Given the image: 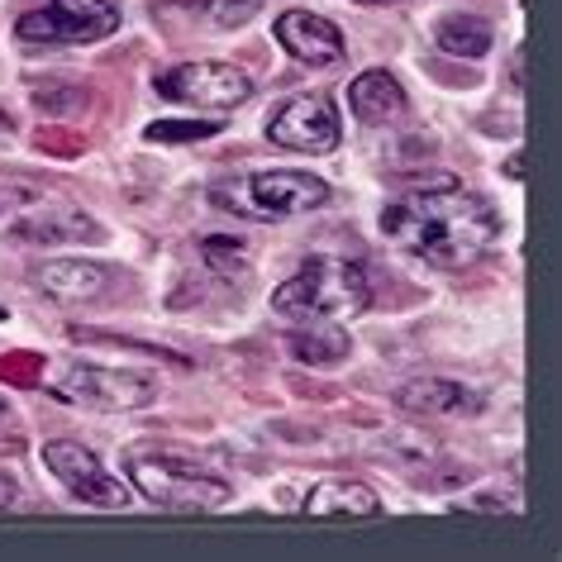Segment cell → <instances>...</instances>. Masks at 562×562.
<instances>
[{"label":"cell","mask_w":562,"mask_h":562,"mask_svg":"<svg viewBox=\"0 0 562 562\" xmlns=\"http://www.w3.org/2000/svg\"><path fill=\"white\" fill-rule=\"evenodd\" d=\"M382 234L391 248L411 252L415 262L462 272L496 248L501 215L486 195L458 187V181H429V187L396 195L382 210Z\"/></svg>","instance_id":"cell-1"},{"label":"cell","mask_w":562,"mask_h":562,"mask_svg":"<svg viewBox=\"0 0 562 562\" xmlns=\"http://www.w3.org/2000/svg\"><path fill=\"white\" fill-rule=\"evenodd\" d=\"M372 305V286L362 262L311 258L296 277L272 291V311L286 319H353Z\"/></svg>","instance_id":"cell-2"},{"label":"cell","mask_w":562,"mask_h":562,"mask_svg":"<svg viewBox=\"0 0 562 562\" xmlns=\"http://www.w3.org/2000/svg\"><path fill=\"white\" fill-rule=\"evenodd\" d=\"M38 386L63 405H81V411H144L158 401V376L138 368H101V362H58Z\"/></svg>","instance_id":"cell-3"},{"label":"cell","mask_w":562,"mask_h":562,"mask_svg":"<svg viewBox=\"0 0 562 562\" xmlns=\"http://www.w3.org/2000/svg\"><path fill=\"white\" fill-rule=\"evenodd\" d=\"M130 482L138 496H148L162 510L177 515H201V510H224L234 501V486L224 476L195 468L187 458L167 453H134L130 458Z\"/></svg>","instance_id":"cell-4"},{"label":"cell","mask_w":562,"mask_h":562,"mask_svg":"<svg viewBox=\"0 0 562 562\" xmlns=\"http://www.w3.org/2000/svg\"><path fill=\"white\" fill-rule=\"evenodd\" d=\"M329 201L325 177L296 172V167H267V172H248L229 181V187H215V205L238 210L248 220H291L305 215V210H319Z\"/></svg>","instance_id":"cell-5"},{"label":"cell","mask_w":562,"mask_h":562,"mask_svg":"<svg viewBox=\"0 0 562 562\" xmlns=\"http://www.w3.org/2000/svg\"><path fill=\"white\" fill-rule=\"evenodd\" d=\"M120 30V10L110 0H48V5L20 15L15 38L30 48H67V44H101Z\"/></svg>","instance_id":"cell-6"},{"label":"cell","mask_w":562,"mask_h":562,"mask_svg":"<svg viewBox=\"0 0 562 562\" xmlns=\"http://www.w3.org/2000/svg\"><path fill=\"white\" fill-rule=\"evenodd\" d=\"M158 95L191 110H238L252 95V81L244 67L205 58V63H177L158 77Z\"/></svg>","instance_id":"cell-7"},{"label":"cell","mask_w":562,"mask_h":562,"mask_svg":"<svg viewBox=\"0 0 562 562\" xmlns=\"http://www.w3.org/2000/svg\"><path fill=\"white\" fill-rule=\"evenodd\" d=\"M44 468L53 472V482H63L67 496H77L81 505H101V510H124V505H130V486H124L87 443H72V439L44 443Z\"/></svg>","instance_id":"cell-8"},{"label":"cell","mask_w":562,"mask_h":562,"mask_svg":"<svg viewBox=\"0 0 562 562\" xmlns=\"http://www.w3.org/2000/svg\"><path fill=\"white\" fill-rule=\"evenodd\" d=\"M267 138L286 153H305V158L334 153L344 138L339 105H334L329 95H291V101L267 120Z\"/></svg>","instance_id":"cell-9"},{"label":"cell","mask_w":562,"mask_h":562,"mask_svg":"<svg viewBox=\"0 0 562 562\" xmlns=\"http://www.w3.org/2000/svg\"><path fill=\"white\" fill-rule=\"evenodd\" d=\"M272 34L301 67H334V63H344V53H348L339 24H329L325 15H311V10H286V15L272 24Z\"/></svg>","instance_id":"cell-10"},{"label":"cell","mask_w":562,"mask_h":562,"mask_svg":"<svg viewBox=\"0 0 562 562\" xmlns=\"http://www.w3.org/2000/svg\"><path fill=\"white\" fill-rule=\"evenodd\" d=\"M396 405L405 415H429V419H472L482 415V396L443 376H419L396 391Z\"/></svg>","instance_id":"cell-11"},{"label":"cell","mask_w":562,"mask_h":562,"mask_svg":"<svg viewBox=\"0 0 562 562\" xmlns=\"http://www.w3.org/2000/svg\"><path fill=\"white\" fill-rule=\"evenodd\" d=\"M38 286L48 301L58 305H77V301H95L110 286V272L91 258H53L38 267Z\"/></svg>","instance_id":"cell-12"},{"label":"cell","mask_w":562,"mask_h":562,"mask_svg":"<svg viewBox=\"0 0 562 562\" xmlns=\"http://www.w3.org/2000/svg\"><path fill=\"white\" fill-rule=\"evenodd\" d=\"M382 501L372 486L348 482V476H329L305 496V519H376Z\"/></svg>","instance_id":"cell-13"},{"label":"cell","mask_w":562,"mask_h":562,"mask_svg":"<svg viewBox=\"0 0 562 562\" xmlns=\"http://www.w3.org/2000/svg\"><path fill=\"white\" fill-rule=\"evenodd\" d=\"M348 105H353V115L362 124H391V120L405 115V91H401L396 77L376 67V72L353 77V87H348Z\"/></svg>","instance_id":"cell-14"},{"label":"cell","mask_w":562,"mask_h":562,"mask_svg":"<svg viewBox=\"0 0 562 562\" xmlns=\"http://www.w3.org/2000/svg\"><path fill=\"white\" fill-rule=\"evenodd\" d=\"M15 238H30V244H44V248H53V244H101V224L95 220H87L81 210H58V215H30L15 229Z\"/></svg>","instance_id":"cell-15"},{"label":"cell","mask_w":562,"mask_h":562,"mask_svg":"<svg viewBox=\"0 0 562 562\" xmlns=\"http://www.w3.org/2000/svg\"><path fill=\"white\" fill-rule=\"evenodd\" d=\"M291 353H296L301 362H311V368H334V362L348 358V334L334 329V319H301V329L286 334Z\"/></svg>","instance_id":"cell-16"},{"label":"cell","mask_w":562,"mask_h":562,"mask_svg":"<svg viewBox=\"0 0 562 562\" xmlns=\"http://www.w3.org/2000/svg\"><path fill=\"white\" fill-rule=\"evenodd\" d=\"M434 34H439V48L453 53V58H482L491 48V24L476 15H448V20H439Z\"/></svg>","instance_id":"cell-17"},{"label":"cell","mask_w":562,"mask_h":562,"mask_svg":"<svg viewBox=\"0 0 562 562\" xmlns=\"http://www.w3.org/2000/svg\"><path fill=\"white\" fill-rule=\"evenodd\" d=\"M220 120H158L148 124L153 144H201V138H215Z\"/></svg>","instance_id":"cell-18"},{"label":"cell","mask_w":562,"mask_h":562,"mask_svg":"<svg viewBox=\"0 0 562 562\" xmlns=\"http://www.w3.org/2000/svg\"><path fill=\"white\" fill-rule=\"evenodd\" d=\"M201 252H205V262L215 267V272H224V277H234L238 267H244V258H238V252H244V244H238V238H224V234H210L205 244H201Z\"/></svg>","instance_id":"cell-19"},{"label":"cell","mask_w":562,"mask_h":562,"mask_svg":"<svg viewBox=\"0 0 562 562\" xmlns=\"http://www.w3.org/2000/svg\"><path fill=\"white\" fill-rule=\"evenodd\" d=\"M38 376H44V358H34V353H5L0 358V382L38 386Z\"/></svg>","instance_id":"cell-20"},{"label":"cell","mask_w":562,"mask_h":562,"mask_svg":"<svg viewBox=\"0 0 562 562\" xmlns=\"http://www.w3.org/2000/svg\"><path fill=\"white\" fill-rule=\"evenodd\" d=\"M267 0H210V20L220 24V30H234V24H248Z\"/></svg>","instance_id":"cell-21"},{"label":"cell","mask_w":562,"mask_h":562,"mask_svg":"<svg viewBox=\"0 0 562 562\" xmlns=\"http://www.w3.org/2000/svg\"><path fill=\"white\" fill-rule=\"evenodd\" d=\"M458 510H505V515H519V501H501V496H482V501H458Z\"/></svg>","instance_id":"cell-22"},{"label":"cell","mask_w":562,"mask_h":562,"mask_svg":"<svg viewBox=\"0 0 562 562\" xmlns=\"http://www.w3.org/2000/svg\"><path fill=\"white\" fill-rule=\"evenodd\" d=\"M5 505H15V482L0 472V510H5Z\"/></svg>","instance_id":"cell-23"},{"label":"cell","mask_w":562,"mask_h":562,"mask_svg":"<svg viewBox=\"0 0 562 562\" xmlns=\"http://www.w3.org/2000/svg\"><path fill=\"white\" fill-rule=\"evenodd\" d=\"M362 5H401V0H362Z\"/></svg>","instance_id":"cell-24"},{"label":"cell","mask_w":562,"mask_h":562,"mask_svg":"<svg viewBox=\"0 0 562 562\" xmlns=\"http://www.w3.org/2000/svg\"><path fill=\"white\" fill-rule=\"evenodd\" d=\"M0 419H5V401H0Z\"/></svg>","instance_id":"cell-25"},{"label":"cell","mask_w":562,"mask_h":562,"mask_svg":"<svg viewBox=\"0 0 562 562\" xmlns=\"http://www.w3.org/2000/svg\"><path fill=\"white\" fill-rule=\"evenodd\" d=\"M0 319H5V305H0Z\"/></svg>","instance_id":"cell-26"}]
</instances>
